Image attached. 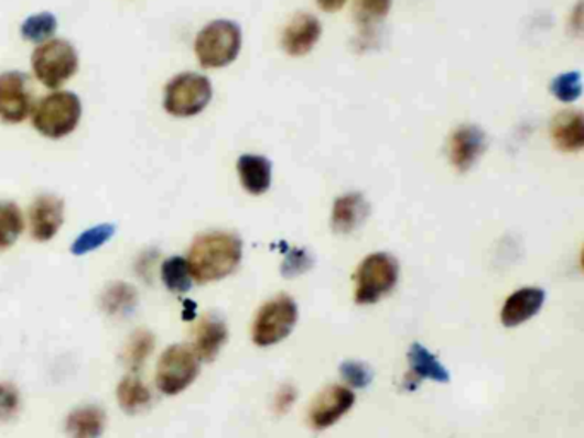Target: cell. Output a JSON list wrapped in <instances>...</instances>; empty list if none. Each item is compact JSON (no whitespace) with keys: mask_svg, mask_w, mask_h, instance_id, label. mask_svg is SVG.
Masks as SVG:
<instances>
[{"mask_svg":"<svg viewBox=\"0 0 584 438\" xmlns=\"http://www.w3.org/2000/svg\"><path fill=\"white\" fill-rule=\"evenodd\" d=\"M191 276L197 283H213L234 273L242 261V240L227 231H212L194 240L187 259Z\"/></svg>","mask_w":584,"mask_h":438,"instance_id":"1","label":"cell"},{"mask_svg":"<svg viewBox=\"0 0 584 438\" xmlns=\"http://www.w3.org/2000/svg\"><path fill=\"white\" fill-rule=\"evenodd\" d=\"M242 48V30L228 20H216L197 33L194 51L206 69H221L239 57Z\"/></svg>","mask_w":584,"mask_h":438,"instance_id":"2","label":"cell"},{"mask_svg":"<svg viewBox=\"0 0 584 438\" xmlns=\"http://www.w3.org/2000/svg\"><path fill=\"white\" fill-rule=\"evenodd\" d=\"M82 100L71 91L46 95L33 108V125L40 134L48 139L69 135L82 120Z\"/></svg>","mask_w":584,"mask_h":438,"instance_id":"3","label":"cell"},{"mask_svg":"<svg viewBox=\"0 0 584 438\" xmlns=\"http://www.w3.org/2000/svg\"><path fill=\"white\" fill-rule=\"evenodd\" d=\"M31 67L43 86L57 89L77 73L79 57L76 48L66 40H48L36 46L31 57Z\"/></svg>","mask_w":584,"mask_h":438,"instance_id":"4","label":"cell"},{"mask_svg":"<svg viewBox=\"0 0 584 438\" xmlns=\"http://www.w3.org/2000/svg\"><path fill=\"white\" fill-rule=\"evenodd\" d=\"M213 86L208 77L197 73H184L166 85L163 107L173 117H194L208 107Z\"/></svg>","mask_w":584,"mask_h":438,"instance_id":"5","label":"cell"},{"mask_svg":"<svg viewBox=\"0 0 584 438\" xmlns=\"http://www.w3.org/2000/svg\"><path fill=\"white\" fill-rule=\"evenodd\" d=\"M400 265L397 259L385 252H376L364 259L357 270V292L355 298L358 304L370 305L381 300L397 285Z\"/></svg>","mask_w":584,"mask_h":438,"instance_id":"6","label":"cell"},{"mask_svg":"<svg viewBox=\"0 0 584 438\" xmlns=\"http://www.w3.org/2000/svg\"><path fill=\"white\" fill-rule=\"evenodd\" d=\"M199 358L184 344L166 348L156 366V387L165 396H177L196 381Z\"/></svg>","mask_w":584,"mask_h":438,"instance_id":"7","label":"cell"},{"mask_svg":"<svg viewBox=\"0 0 584 438\" xmlns=\"http://www.w3.org/2000/svg\"><path fill=\"white\" fill-rule=\"evenodd\" d=\"M299 310L289 295H280L262 305L252 326V339L258 347H273L292 332Z\"/></svg>","mask_w":584,"mask_h":438,"instance_id":"8","label":"cell"},{"mask_svg":"<svg viewBox=\"0 0 584 438\" xmlns=\"http://www.w3.org/2000/svg\"><path fill=\"white\" fill-rule=\"evenodd\" d=\"M31 91L23 73L0 74V120L20 123L30 116Z\"/></svg>","mask_w":584,"mask_h":438,"instance_id":"9","label":"cell"},{"mask_svg":"<svg viewBox=\"0 0 584 438\" xmlns=\"http://www.w3.org/2000/svg\"><path fill=\"white\" fill-rule=\"evenodd\" d=\"M355 396L350 388L331 385L317 396L309 413V421L315 430H324L335 425L342 416L350 412Z\"/></svg>","mask_w":584,"mask_h":438,"instance_id":"10","label":"cell"},{"mask_svg":"<svg viewBox=\"0 0 584 438\" xmlns=\"http://www.w3.org/2000/svg\"><path fill=\"white\" fill-rule=\"evenodd\" d=\"M64 223V200L54 194L36 197L30 208L31 237L36 242H48L54 239Z\"/></svg>","mask_w":584,"mask_h":438,"instance_id":"11","label":"cell"},{"mask_svg":"<svg viewBox=\"0 0 584 438\" xmlns=\"http://www.w3.org/2000/svg\"><path fill=\"white\" fill-rule=\"evenodd\" d=\"M321 35H323L321 21L307 12H300L293 15L286 24L283 36H281V45H283V51L292 57H304L317 45Z\"/></svg>","mask_w":584,"mask_h":438,"instance_id":"12","label":"cell"},{"mask_svg":"<svg viewBox=\"0 0 584 438\" xmlns=\"http://www.w3.org/2000/svg\"><path fill=\"white\" fill-rule=\"evenodd\" d=\"M487 147V135L478 125H462L451 134L450 158L457 172H468Z\"/></svg>","mask_w":584,"mask_h":438,"instance_id":"13","label":"cell"},{"mask_svg":"<svg viewBox=\"0 0 584 438\" xmlns=\"http://www.w3.org/2000/svg\"><path fill=\"white\" fill-rule=\"evenodd\" d=\"M369 216V202L358 193L338 197L333 206L331 225L336 233H352L357 230Z\"/></svg>","mask_w":584,"mask_h":438,"instance_id":"14","label":"cell"},{"mask_svg":"<svg viewBox=\"0 0 584 438\" xmlns=\"http://www.w3.org/2000/svg\"><path fill=\"white\" fill-rule=\"evenodd\" d=\"M543 300H545V293L539 288H523L519 292L512 293L506 300L502 311H500V320L506 327H516L519 324L527 322L531 317L539 314L542 308Z\"/></svg>","mask_w":584,"mask_h":438,"instance_id":"15","label":"cell"},{"mask_svg":"<svg viewBox=\"0 0 584 438\" xmlns=\"http://www.w3.org/2000/svg\"><path fill=\"white\" fill-rule=\"evenodd\" d=\"M237 172L244 189L252 196H262L271 187L273 168L271 162L261 154H242L237 160Z\"/></svg>","mask_w":584,"mask_h":438,"instance_id":"16","label":"cell"},{"mask_svg":"<svg viewBox=\"0 0 584 438\" xmlns=\"http://www.w3.org/2000/svg\"><path fill=\"white\" fill-rule=\"evenodd\" d=\"M550 135L555 146L565 153H576L584 146L583 116L581 112H562L550 123Z\"/></svg>","mask_w":584,"mask_h":438,"instance_id":"17","label":"cell"},{"mask_svg":"<svg viewBox=\"0 0 584 438\" xmlns=\"http://www.w3.org/2000/svg\"><path fill=\"white\" fill-rule=\"evenodd\" d=\"M227 326L218 317H204L194 336V353L203 362H212L227 341Z\"/></svg>","mask_w":584,"mask_h":438,"instance_id":"18","label":"cell"},{"mask_svg":"<svg viewBox=\"0 0 584 438\" xmlns=\"http://www.w3.org/2000/svg\"><path fill=\"white\" fill-rule=\"evenodd\" d=\"M104 409L98 406H83L67 416L66 431L71 438H100L105 430Z\"/></svg>","mask_w":584,"mask_h":438,"instance_id":"19","label":"cell"},{"mask_svg":"<svg viewBox=\"0 0 584 438\" xmlns=\"http://www.w3.org/2000/svg\"><path fill=\"white\" fill-rule=\"evenodd\" d=\"M138 305V292L134 286L116 281L105 288L101 295V308L108 316H128Z\"/></svg>","mask_w":584,"mask_h":438,"instance_id":"20","label":"cell"},{"mask_svg":"<svg viewBox=\"0 0 584 438\" xmlns=\"http://www.w3.org/2000/svg\"><path fill=\"white\" fill-rule=\"evenodd\" d=\"M117 399H119L120 408L129 415L143 412L148 404L151 403L150 388L143 384L141 379L136 375H128L120 381L117 387Z\"/></svg>","mask_w":584,"mask_h":438,"instance_id":"21","label":"cell"},{"mask_svg":"<svg viewBox=\"0 0 584 438\" xmlns=\"http://www.w3.org/2000/svg\"><path fill=\"white\" fill-rule=\"evenodd\" d=\"M408 357H410V365H412V373L417 381L420 379H431L435 382L450 381V373L437 362V358L428 348L413 344Z\"/></svg>","mask_w":584,"mask_h":438,"instance_id":"22","label":"cell"},{"mask_svg":"<svg viewBox=\"0 0 584 438\" xmlns=\"http://www.w3.org/2000/svg\"><path fill=\"white\" fill-rule=\"evenodd\" d=\"M23 230L24 219L18 205L0 200V250L14 245Z\"/></svg>","mask_w":584,"mask_h":438,"instance_id":"23","label":"cell"},{"mask_svg":"<svg viewBox=\"0 0 584 438\" xmlns=\"http://www.w3.org/2000/svg\"><path fill=\"white\" fill-rule=\"evenodd\" d=\"M163 285L173 293H185L193 286V276L188 271L187 261L182 258L166 259L162 264Z\"/></svg>","mask_w":584,"mask_h":438,"instance_id":"24","label":"cell"},{"mask_svg":"<svg viewBox=\"0 0 584 438\" xmlns=\"http://www.w3.org/2000/svg\"><path fill=\"white\" fill-rule=\"evenodd\" d=\"M57 30V20L51 12L31 15L21 26V36L28 42L45 43Z\"/></svg>","mask_w":584,"mask_h":438,"instance_id":"25","label":"cell"},{"mask_svg":"<svg viewBox=\"0 0 584 438\" xmlns=\"http://www.w3.org/2000/svg\"><path fill=\"white\" fill-rule=\"evenodd\" d=\"M116 233V227L113 225H98V227L89 228V230L83 231L73 245H71V252L74 255H85L93 252V250L100 249L101 245L112 239Z\"/></svg>","mask_w":584,"mask_h":438,"instance_id":"26","label":"cell"},{"mask_svg":"<svg viewBox=\"0 0 584 438\" xmlns=\"http://www.w3.org/2000/svg\"><path fill=\"white\" fill-rule=\"evenodd\" d=\"M392 0H355V20L360 26L379 23L388 15Z\"/></svg>","mask_w":584,"mask_h":438,"instance_id":"27","label":"cell"},{"mask_svg":"<svg viewBox=\"0 0 584 438\" xmlns=\"http://www.w3.org/2000/svg\"><path fill=\"white\" fill-rule=\"evenodd\" d=\"M153 350L154 336L148 331H138L129 341L128 350H126V362L132 370H138L147 362V358Z\"/></svg>","mask_w":584,"mask_h":438,"instance_id":"28","label":"cell"},{"mask_svg":"<svg viewBox=\"0 0 584 438\" xmlns=\"http://www.w3.org/2000/svg\"><path fill=\"white\" fill-rule=\"evenodd\" d=\"M550 91L554 95L558 100L564 101V103H571L576 101L581 97L583 91V85H581V74L577 70H571V73L561 74L555 77L552 85H550Z\"/></svg>","mask_w":584,"mask_h":438,"instance_id":"29","label":"cell"},{"mask_svg":"<svg viewBox=\"0 0 584 438\" xmlns=\"http://www.w3.org/2000/svg\"><path fill=\"white\" fill-rule=\"evenodd\" d=\"M20 409V393L9 382H0V421L14 418Z\"/></svg>","mask_w":584,"mask_h":438,"instance_id":"30","label":"cell"},{"mask_svg":"<svg viewBox=\"0 0 584 438\" xmlns=\"http://www.w3.org/2000/svg\"><path fill=\"white\" fill-rule=\"evenodd\" d=\"M342 373L345 381L354 387H366L372 381V372H370L369 366L360 362L343 363Z\"/></svg>","mask_w":584,"mask_h":438,"instance_id":"31","label":"cell"},{"mask_svg":"<svg viewBox=\"0 0 584 438\" xmlns=\"http://www.w3.org/2000/svg\"><path fill=\"white\" fill-rule=\"evenodd\" d=\"M312 261L311 255L305 250H292L286 255L285 264H283V273L286 276H299L300 273H304L311 267Z\"/></svg>","mask_w":584,"mask_h":438,"instance_id":"32","label":"cell"},{"mask_svg":"<svg viewBox=\"0 0 584 438\" xmlns=\"http://www.w3.org/2000/svg\"><path fill=\"white\" fill-rule=\"evenodd\" d=\"M315 2L320 6L321 11L336 12L342 11L348 0H315Z\"/></svg>","mask_w":584,"mask_h":438,"instance_id":"33","label":"cell"}]
</instances>
